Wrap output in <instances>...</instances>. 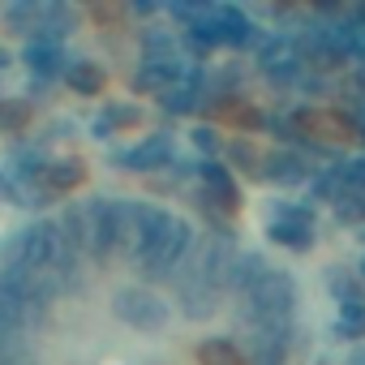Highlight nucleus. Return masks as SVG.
Masks as SVG:
<instances>
[{"label": "nucleus", "instance_id": "nucleus-18", "mask_svg": "<svg viewBox=\"0 0 365 365\" xmlns=\"http://www.w3.org/2000/svg\"><path fill=\"white\" fill-rule=\"evenodd\" d=\"M194 142H198V150H207V155L224 150V142L215 138V129H194Z\"/></svg>", "mask_w": 365, "mask_h": 365}, {"label": "nucleus", "instance_id": "nucleus-6", "mask_svg": "<svg viewBox=\"0 0 365 365\" xmlns=\"http://www.w3.org/2000/svg\"><path fill=\"white\" fill-rule=\"evenodd\" d=\"M120 318L129 327H138V331H150V327L163 322V305L150 292H142V288H125L120 292Z\"/></svg>", "mask_w": 365, "mask_h": 365}, {"label": "nucleus", "instance_id": "nucleus-2", "mask_svg": "<svg viewBox=\"0 0 365 365\" xmlns=\"http://www.w3.org/2000/svg\"><path fill=\"white\" fill-rule=\"evenodd\" d=\"M250 305V322H258V331H288L292 327V309H297V284L284 271H267L258 279V288L245 292Z\"/></svg>", "mask_w": 365, "mask_h": 365}, {"label": "nucleus", "instance_id": "nucleus-7", "mask_svg": "<svg viewBox=\"0 0 365 365\" xmlns=\"http://www.w3.org/2000/svg\"><path fill=\"white\" fill-rule=\"evenodd\" d=\"M86 180V163L82 159H52V163H43V190L48 194H69V190H78Z\"/></svg>", "mask_w": 365, "mask_h": 365}, {"label": "nucleus", "instance_id": "nucleus-16", "mask_svg": "<svg viewBox=\"0 0 365 365\" xmlns=\"http://www.w3.org/2000/svg\"><path fill=\"white\" fill-rule=\"evenodd\" d=\"M133 129V125H142V112L138 108H125V103H112L108 108V129Z\"/></svg>", "mask_w": 365, "mask_h": 365}, {"label": "nucleus", "instance_id": "nucleus-1", "mask_svg": "<svg viewBox=\"0 0 365 365\" xmlns=\"http://www.w3.org/2000/svg\"><path fill=\"white\" fill-rule=\"evenodd\" d=\"M194 250V232L185 220H176L159 207H138V262L146 271H176Z\"/></svg>", "mask_w": 365, "mask_h": 365}, {"label": "nucleus", "instance_id": "nucleus-5", "mask_svg": "<svg viewBox=\"0 0 365 365\" xmlns=\"http://www.w3.org/2000/svg\"><path fill=\"white\" fill-rule=\"evenodd\" d=\"M168 159H172V138H168V133L142 138L133 150H120V155H116V163H125V168H133V172H155V168L168 163Z\"/></svg>", "mask_w": 365, "mask_h": 365}, {"label": "nucleus", "instance_id": "nucleus-20", "mask_svg": "<svg viewBox=\"0 0 365 365\" xmlns=\"http://www.w3.org/2000/svg\"><path fill=\"white\" fill-rule=\"evenodd\" d=\"M352 48H356V52H365V26H356V31H352Z\"/></svg>", "mask_w": 365, "mask_h": 365}, {"label": "nucleus", "instance_id": "nucleus-13", "mask_svg": "<svg viewBox=\"0 0 365 365\" xmlns=\"http://www.w3.org/2000/svg\"><path fill=\"white\" fill-rule=\"evenodd\" d=\"M31 125V103L26 99H0V129L5 133H18Z\"/></svg>", "mask_w": 365, "mask_h": 365}, {"label": "nucleus", "instance_id": "nucleus-21", "mask_svg": "<svg viewBox=\"0 0 365 365\" xmlns=\"http://www.w3.org/2000/svg\"><path fill=\"white\" fill-rule=\"evenodd\" d=\"M348 365H365V344H361V348H356V352L348 356Z\"/></svg>", "mask_w": 365, "mask_h": 365}, {"label": "nucleus", "instance_id": "nucleus-10", "mask_svg": "<svg viewBox=\"0 0 365 365\" xmlns=\"http://www.w3.org/2000/svg\"><path fill=\"white\" fill-rule=\"evenodd\" d=\"M262 176L271 180H284V185H292V180H305V163L292 155V150H271L262 159Z\"/></svg>", "mask_w": 365, "mask_h": 365}, {"label": "nucleus", "instance_id": "nucleus-9", "mask_svg": "<svg viewBox=\"0 0 365 365\" xmlns=\"http://www.w3.org/2000/svg\"><path fill=\"white\" fill-rule=\"evenodd\" d=\"M26 65H31L39 78H56V73H69L61 43H48V39H35V43L26 48Z\"/></svg>", "mask_w": 365, "mask_h": 365}, {"label": "nucleus", "instance_id": "nucleus-14", "mask_svg": "<svg viewBox=\"0 0 365 365\" xmlns=\"http://www.w3.org/2000/svg\"><path fill=\"white\" fill-rule=\"evenodd\" d=\"M220 120H228V125H241V129H258V125H262V116H258L254 108H245L241 99H224V108H220Z\"/></svg>", "mask_w": 365, "mask_h": 365}, {"label": "nucleus", "instance_id": "nucleus-19", "mask_svg": "<svg viewBox=\"0 0 365 365\" xmlns=\"http://www.w3.org/2000/svg\"><path fill=\"white\" fill-rule=\"evenodd\" d=\"M331 284H335V292H339V297H344V301H348V297H352V279H348V275H344V271H335V279H331Z\"/></svg>", "mask_w": 365, "mask_h": 365}, {"label": "nucleus", "instance_id": "nucleus-22", "mask_svg": "<svg viewBox=\"0 0 365 365\" xmlns=\"http://www.w3.org/2000/svg\"><path fill=\"white\" fill-rule=\"evenodd\" d=\"M356 120H361V129H365V99L356 103Z\"/></svg>", "mask_w": 365, "mask_h": 365}, {"label": "nucleus", "instance_id": "nucleus-8", "mask_svg": "<svg viewBox=\"0 0 365 365\" xmlns=\"http://www.w3.org/2000/svg\"><path fill=\"white\" fill-rule=\"evenodd\" d=\"M267 271H271V267H267L258 254H237V258H232V267H228V275H224V284H228V288H237V292L245 297L250 288H258V279H262Z\"/></svg>", "mask_w": 365, "mask_h": 365}, {"label": "nucleus", "instance_id": "nucleus-12", "mask_svg": "<svg viewBox=\"0 0 365 365\" xmlns=\"http://www.w3.org/2000/svg\"><path fill=\"white\" fill-rule=\"evenodd\" d=\"M267 237H271V241H279L284 250H297V254H305V250L314 245V228H301V224H279V220H271Z\"/></svg>", "mask_w": 365, "mask_h": 365}, {"label": "nucleus", "instance_id": "nucleus-4", "mask_svg": "<svg viewBox=\"0 0 365 365\" xmlns=\"http://www.w3.org/2000/svg\"><path fill=\"white\" fill-rule=\"evenodd\" d=\"M292 125H301L309 138H335V142H356V125L344 112H297Z\"/></svg>", "mask_w": 365, "mask_h": 365}, {"label": "nucleus", "instance_id": "nucleus-11", "mask_svg": "<svg viewBox=\"0 0 365 365\" xmlns=\"http://www.w3.org/2000/svg\"><path fill=\"white\" fill-rule=\"evenodd\" d=\"M69 86L78 91V95H99L103 86H108V73L95 65V61H78V65H69Z\"/></svg>", "mask_w": 365, "mask_h": 365}, {"label": "nucleus", "instance_id": "nucleus-17", "mask_svg": "<svg viewBox=\"0 0 365 365\" xmlns=\"http://www.w3.org/2000/svg\"><path fill=\"white\" fill-rule=\"evenodd\" d=\"M275 220H279V224H301V228H314V211H309V207H284V202H279Z\"/></svg>", "mask_w": 365, "mask_h": 365}, {"label": "nucleus", "instance_id": "nucleus-3", "mask_svg": "<svg viewBox=\"0 0 365 365\" xmlns=\"http://www.w3.org/2000/svg\"><path fill=\"white\" fill-rule=\"evenodd\" d=\"M198 172H202V198H207L215 211H228V215H232V211L241 207V190H237L232 172L220 168V163H202Z\"/></svg>", "mask_w": 365, "mask_h": 365}, {"label": "nucleus", "instance_id": "nucleus-15", "mask_svg": "<svg viewBox=\"0 0 365 365\" xmlns=\"http://www.w3.org/2000/svg\"><path fill=\"white\" fill-rule=\"evenodd\" d=\"M198 361L202 365H241V352L232 344H224V339H211V344L198 348Z\"/></svg>", "mask_w": 365, "mask_h": 365}]
</instances>
